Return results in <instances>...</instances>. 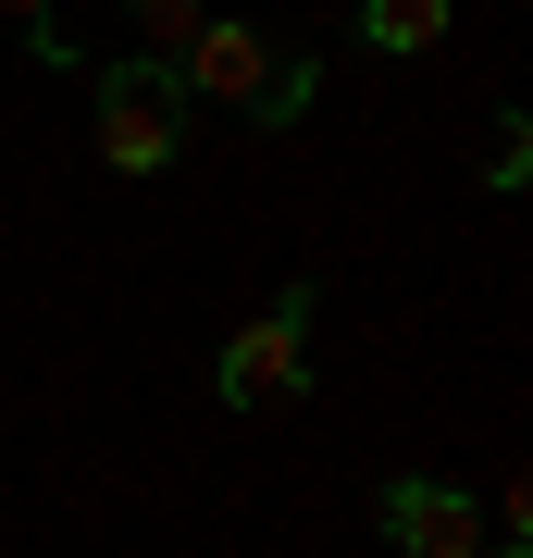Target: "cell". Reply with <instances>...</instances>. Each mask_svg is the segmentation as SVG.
I'll use <instances>...</instances> for the list:
<instances>
[{
    "mask_svg": "<svg viewBox=\"0 0 533 558\" xmlns=\"http://www.w3.org/2000/svg\"><path fill=\"white\" fill-rule=\"evenodd\" d=\"M186 75L161 50H124V62H99L87 75V124H99V161L112 174H174L186 161Z\"/></svg>",
    "mask_w": 533,
    "mask_h": 558,
    "instance_id": "cell-1",
    "label": "cell"
},
{
    "mask_svg": "<svg viewBox=\"0 0 533 558\" xmlns=\"http://www.w3.org/2000/svg\"><path fill=\"white\" fill-rule=\"evenodd\" d=\"M533 174V124L509 112V124H496V149H484V186H521Z\"/></svg>",
    "mask_w": 533,
    "mask_h": 558,
    "instance_id": "cell-8",
    "label": "cell"
},
{
    "mask_svg": "<svg viewBox=\"0 0 533 558\" xmlns=\"http://www.w3.org/2000/svg\"><path fill=\"white\" fill-rule=\"evenodd\" d=\"M385 546L397 558H472L484 546V497L435 472H385Z\"/></svg>",
    "mask_w": 533,
    "mask_h": 558,
    "instance_id": "cell-3",
    "label": "cell"
},
{
    "mask_svg": "<svg viewBox=\"0 0 533 558\" xmlns=\"http://www.w3.org/2000/svg\"><path fill=\"white\" fill-rule=\"evenodd\" d=\"M472 558H533V546H472Z\"/></svg>",
    "mask_w": 533,
    "mask_h": 558,
    "instance_id": "cell-10",
    "label": "cell"
},
{
    "mask_svg": "<svg viewBox=\"0 0 533 558\" xmlns=\"http://www.w3.org/2000/svg\"><path fill=\"white\" fill-rule=\"evenodd\" d=\"M124 13H137V38H149L161 62H174V50L198 38V25H211V0H124Z\"/></svg>",
    "mask_w": 533,
    "mask_h": 558,
    "instance_id": "cell-6",
    "label": "cell"
},
{
    "mask_svg": "<svg viewBox=\"0 0 533 558\" xmlns=\"http://www.w3.org/2000/svg\"><path fill=\"white\" fill-rule=\"evenodd\" d=\"M311 311H323V286H274V311L223 336L211 398H223V410H286L298 385H311Z\"/></svg>",
    "mask_w": 533,
    "mask_h": 558,
    "instance_id": "cell-2",
    "label": "cell"
},
{
    "mask_svg": "<svg viewBox=\"0 0 533 558\" xmlns=\"http://www.w3.org/2000/svg\"><path fill=\"white\" fill-rule=\"evenodd\" d=\"M447 25H459V0H360V38L397 50V62H410V50H435Z\"/></svg>",
    "mask_w": 533,
    "mask_h": 558,
    "instance_id": "cell-5",
    "label": "cell"
},
{
    "mask_svg": "<svg viewBox=\"0 0 533 558\" xmlns=\"http://www.w3.org/2000/svg\"><path fill=\"white\" fill-rule=\"evenodd\" d=\"M311 100H323V62H298V50H286V62H274V100H261L249 124H298Z\"/></svg>",
    "mask_w": 533,
    "mask_h": 558,
    "instance_id": "cell-7",
    "label": "cell"
},
{
    "mask_svg": "<svg viewBox=\"0 0 533 558\" xmlns=\"http://www.w3.org/2000/svg\"><path fill=\"white\" fill-rule=\"evenodd\" d=\"M274 62H286V50L261 38L249 13H211V25L174 50V75H186V100H237V112H261V100H274Z\"/></svg>",
    "mask_w": 533,
    "mask_h": 558,
    "instance_id": "cell-4",
    "label": "cell"
},
{
    "mask_svg": "<svg viewBox=\"0 0 533 558\" xmlns=\"http://www.w3.org/2000/svg\"><path fill=\"white\" fill-rule=\"evenodd\" d=\"M0 13H13V25H50V0H0Z\"/></svg>",
    "mask_w": 533,
    "mask_h": 558,
    "instance_id": "cell-9",
    "label": "cell"
}]
</instances>
